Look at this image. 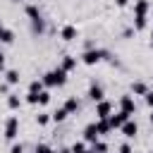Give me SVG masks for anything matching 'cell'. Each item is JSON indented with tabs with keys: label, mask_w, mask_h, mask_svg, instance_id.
<instances>
[{
	"label": "cell",
	"mask_w": 153,
	"mask_h": 153,
	"mask_svg": "<svg viewBox=\"0 0 153 153\" xmlns=\"http://www.w3.org/2000/svg\"><path fill=\"white\" fill-rule=\"evenodd\" d=\"M67 74H69V72H65L62 67H55V69L45 72V74L41 76V81H43V86H48V88L65 86V84H67Z\"/></svg>",
	"instance_id": "cell-1"
},
{
	"label": "cell",
	"mask_w": 153,
	"mask_h": 153,
	"mask_svg": "<svg viewBox=\"0 0 153 153\" xmlns=\"http://www.w3.org/2000/svg\"><path fill=\"white\" fill-rule=\"evenodd\" d=\"M146 19H148V0H134V29L136 31L146 29Z\"/></svg>",
	"instance_id": "cell-2"
},
{
	"label": "cell",
	"mask_w": 153,
	"mask_h": 153,
	"mask_svg": "<svg viewBox=\"0 0 153 153\" xmlns=\"http://www.w3.org/2000/svg\"><path fill=\"white\" fill-rule=\"evenodd\" d=\"M103 57H108V53H105V50H98V48H86V50L81 53V57H79V60H81L84 65L93 67V65H98Z\"/></svg>",
	"instance_id": "cell-3"
},
{
	"label": "cell",
	"mask_w": 153,
	"mask_h": 153,
	"mask_svg": "<svg viewBox=\"0 0 153 153\" xmlns=\"http://www.w3.org/2000/svg\"><path fill=\"white\" fill-rule=\"evenodd\" d=\"M19 136V117H7V122H5V139L7 141H14Z\"/></svg>",
	"instance_id": "cell-4"
},
{
	"label": "cell",
	"mask_w": 153,
	"mask_h": 153,
	"mask_svg": "<svg viewBox=\"0 0 153 153\" xmlns=\"http://www.w3.org/2000/svg\"><path fill=\"white\" fill-rule=\"evenodd\" d=\"M110 115H112V103L105 100V98L98 100V103H96V120H108Z\"/></svg>",
	"instance_id": "cell-5"
},
{
	"label": "cell",
	"mask_w": 153,
	"mask_h": 153,
	"mask_svg": "<svg viewBox=\"0 0 153 153\" xmlns=\"http://www.w3.org/2000/svg\"><path fill=\"white\" fill-rule=\"evenodd\" d=\"M129 117H131V115H127L124 110H117V112H112V115L108 117V124H110V129H120Z\"/></svg>",
	"instance_id": "cell-6"
},
{
	"label": "cell",
	"mask_w": 153,
	"mask_h": 153,
	"mask_svg": "<svg viewBox=\"0 0 153 153\" xmlns=\"http://www.w3.org/2000/svg\"><path fill=\"white\" fill-rule=\"evenodd\" d=\"M120 131H122V136H124V139H134V136L139 134V124H136V122L129 117V120H127V122L120 127Z\"/></svg>",
	"instance_id": "cell-7"
},
{
	"label": "cell",
	"mask_w": 153,
	"mask_h": 153,
	"mask_svg": "<svg viewBox=\"0 0 153 153\" xmlns=\"http://www.w3.org/2000/svg\"><path fill=\"white\" fill-rule=\"evenodd\" d=\"M120 110H124L127 115H134V112H136V103H134V98H131L129 93H124V96L120 98Z\"/></svg>",
	"instance_id": "cell-8"
},
{
	"label": "cell",
	"mask_w": 153,
	"mask_h": 153,
	"mask_svg": "<svg viewBox=\"0 0 153 153\" xmlns=\"http://www.w3.org/2000/svg\"><path fill=\"white\" fill-rule=\"evenodd\" d=\"M98 139H100V134H98L96 122L86 124V127H84V141H86V143H93V141H98Z\"/></svg>",
	"instance_id": "cell-9"
},
{
	"label": "cell",
	"mask_w": 153,
	"mask_h": 153,
	"mask_svg": "<svg viewBox=\"0 0 153 153\" xmlns=\"http://www.w3.org/2000/svg\"><path fill=\"white\" fill-rule=\"evenodd\" d=\"M76 26H72V24H67V26H62L60 29V38L65 41V43H72V41H76Z\"/></svg>",
	"instance_id": "cell-10"
},
{
	"label": "cell",
	"mask_w": 153,
	"mask_h": 153,
	"mask_svg": "<svg viewBox=\"0 0 153 153\" xmlns=\"http://www.w3.org/2000/svg\"><path fill=\"white\" fill-rule=\"evenodd\" d=\"M88 98H91L93 103L103 100V98H105V91H103V86H100V84H91V86H88Z\"/></svg>",
	"instance_id": "cell-11"
},
{
	"label": "cell",
	"mask_w": 153,
	"mask_h": 153,
	"mask_svg": "<svg viewBox=\"0 0 153 153\" xmlns=\"http://www.w3.org/2000/svg\"><path fill=\"white\" fill-rule=\"evenodd\" d=\"M76 62H79V57H74V55H65V57H62V65H60V67H62L65 72H72V69L76 67Z\"/></svg>",
	"instance_id": "cell-12"
},
{
	"label": "cell",
	"mask_w": 153,
	"mask_h": 153,
	"mask_svg": "<svg viewBox=\"0 0 153 153\" xmlns=\"http://www.w3.org/2000/svg\"><path fill=\"white\" fill-rule=\"evenodd\" d=\"M62 108H65L69 115H74V112L79 110V98H76V96H69V98L65 100V105H62Z\"/></svg>",
	"instance_id": "cell-13"
},
{
	"label": "cell",
	"mask_w": 153,
	"mask_h": 153,
	"mask_svg": "<svg viewBox=\"0 0 153 153\" xmlns=\"http://www.w3.org/2000/svg\"><path fill=\"white\" fill-rule=\"evenodd\" d=\"M14 43V31L12 29H2L0 31V45H10Z\"/></svg>",
	"instance_id": "cell-14"
},
{
	"label": "cell",
	"mask_w": 153,
	"mask_h": 153,
	"mask_svg": "<svg viewBox=\"0 0 153 153\" xmlns=\"http://www.w3.org/2000/svg\"><path fill=\"white\" fill-rule=\"evenodd\" d=\"M19 79H22V76H19V72H17V69H7V72H5V81H7L10 86L19 84Z\"/></svg>",
	"instance_id": "cell-15"
},
{
	"label": "cell",
	"mask_w": 153,
	"mask_h": 153,
	"mask_svg": "<svg viewBox=\"0 0 153 153\" xmlns=\"http://www.w3.org/2000/svg\"><path fill=\"white\" fill-rule=\"evenodd\" d=\"M19 105H22V98H19L17 93H10V96H7V108H10V110H19Z\"/></svg>",
	"instance_id": "cell-16"
},
{
	"label": "cell",
	"mask_w": 153,
	"mask_h": 153,
	"mask_svg": "<svg viewBox=\"0 0 153 153\" xmlns=\"http://www.w3.org/2000/svg\"><path fill=\"white\" fill-rule=\"evenodd\" d=\"M67 117H69V112H67L65 108H57V110H55V112L50 115V120H53V122H65Z\"/></svg>",
	"instance_id": "cell-17"
},
{
	"label": "cell",
	"mask_w": 153,
	"mask_h": 153,
	"mask_svg": "<svg viewBox=\"0 0 153 153\" xmlns=\"http://www.w3.org/2000/svg\"><path fill=\"white\" fill-rule=\"evenodd\" d=\"M26 17H29L31 22H38V19H41V10H38L36 5H29V7H26Z\"/></svg>",
	"instance_id": "cell-18"
},
{
	"label": "cell",
	"mask_w": 153,
	"mask_h": 153,
	"mask_svg": "<svg viewBox=\"0 0 153 153\" xmlns=\"http://www.w3.org/2000/svg\"><path fill=\"white\" fill-rule=\"evenodd\" d=\"M146 91H148V86H146L143 81H134V84H131V93H134V96H143Z\"/></svg>",
	"instance_id": "cell-19"
},
{
	"label": "cell",
	"mask_w": 153,
	"mask_h": 153,
	"mask_svg": "<svg viewBox=\"0 0 153 153\" xmlns=\"http://www.w3.org/2000/svg\"><path fill=\"white\" fill-rule=\"evenodd\" d=\"M91 151H93V153H108V143L98 139V141H93V143H91Z\"/></svg>",
	"instance_id": "cell-20"
},
{
	"label": "cell",
	"mask_w": 153,
	"mask_h": 153,
	"mask_svg": "<svg viewBox=\"0 0 153 153\" xmlns=\"http://www.w3.org/2000/svg\"><path fill=\"white\" fill-rule=\"evenodd\" d=\"M96 127H98V134H100V136L112 131V129H110V124H108V120H98V122H96Z\"/></svg>",
	"instance_id": "cell-21"
},
{
	"label": "cell",
	"mask_w": 153,
	"mask_h": 153,
	"mask_svg": "<svg viewBox=\"0 0 153 153\" xmlns=\"http://www.w3.org/2000/svg\"><path fill=\"white\" fill-rule=\"evenodd\" d=\"M29 91H31V93H41V91H43V81H41V79H33V81L29 84Z\"/></svg>",
	"instance_id": "cell-22"
},
{
	"label": "cell",
	"mask_w": 153,
	"mask_h": 153,
	"mask_svg": "<svg viewBox=\"0 0 153 153\" xmlns=\"http://www.w3.org/2000/svg\"><path fill=\"white\" fill-rule=\"evenodd\" d=\"M36 122H38L41 127H45V124L50 122V112H38V115H36Z\"/></svg>",
	"instance_id": "cell-23"
},
{
	"label": "cell",
	"mask_w": 153,
	"mask_h": 153,
	"mask_svg": "<svg viewBox=\"0 0 153 153\" xmlns=\"http://www.w3.org/2000/svg\"><path fill=\"white\" fill-rule=\"evenodd\" d=\"M33 153H57V151H55V148H50L48 143H38V146L33 148Z\"/></svg>",
	"instance_id": "cell-24"
},
{
	"label": "cell",
	"mask_w": 153,
	"mask_h": 153,
	"mask_svg": "<svg viewBox=\"0 0 153 153\" xmlns=\"http://www.w3.org/2000/svg\"><path fill=\"white\" fill-rule=\"evenodd\" d=\"M69 148H72V153H84V151H86V143H84V141H74Z\"/></svg>",
	"instance_id": "cell-25"
},
{
	"label": "cell",
	"mask_w": 153,
	"mask_h": 153,
	"mask_svg": "<svg viewBox=\"0 0 153 153\" xmlns=\"http://www.w3.org/2000/svg\"><path fill=\"white\" fill-rule=\"evenodd\" d=\"M48 103H50V93L48 91H41L38 93V105H48Z\"/></svg>",
	"instance_id": "cell-26"
},
{
	"label": "cell",
	"mask_w": 153,
	"mask_h": 153,
	"mask_svg": "<svg viewBox=\"0 0 153 153\" xmlns=\"http://www.w3.org/2000/svg\"><path fill=\"white\" fill-rule=\"evenodd\" d=\"M26 103H29V105H38V93H31V91H29V93H26Z\"/></svg>",
	"instance_id": "cell-27"
},
{
	"label": "cell",
	"mask_w": 153,
	"mask_h": 153,
	"mask_svg": "<svg viewBox=\"0 0 153 153\" xmlns=\"http://www.w3.org/2000/svg\"><path fill=\"white\" fill-rule=\"evenodd\" d=\"M143 100H146V105H148V108L153 110V91H151V88H148V91L143 93Z\"/></svg>",
	"instance_id": "cell-28"
},
{
	"label": "cell",
	"mask_w": 153,
	"mask_h": 153,
	"mask_svg": "<svg viewBox=\"0 0 153 153\" xmlns=\"http://www.w3.org/2000/svg\"><path fill=\"white\" fill-rule=\"evenodd\" d=\"M10 153H24V146H22V143H14V146L10 148Z\"/></svg>",
	"instance_id": "cell-29"
},
{
	"label": "cell",
	"mask_w": 153,
	"mask_h": 153,
	"mask_svg": "<svg viewBox=\"0 0 153 153\" xmlns=\"http://www.w3.org/2000/svg\"><path fill=\"white\" fill-rule=\"evenodd\" d=\"M120 153H131V146H129V143H122V146H120Z\"/></svg>",
	"instance_id": "cell-30"
},
{
	"label": "cell",
	"mask_w": 153,
	"mask_h": 153,
	"mask_svg": "<svg viewBox=\"0 0 153 153\" xmlns=\"http://www.w3.org/2000/svg\"><path fill=\"white\" fill-rule=\"evenodd\" d=\"M115 5H117V7H127V5H129V0H115Z\"/></svg>",
	"instance_id": "cell-31"
},
{
	"label": "cell",
	"mask_w": 153,
	"mask_h": 153,
	"mask_svg": "<svg viewBox=\"0 0 153 153\" xmlns=\"http://www.w3.org/2000/svg\"><path fill=\"white\" fill-rule=\"evenodd\" d=\"M0 69H5V53L0 50Z\"/></svg>",
	"instance_id": "cell-32"
},
{
	"label": "cell",
	"mask_w": 153,
	"mask_h": 153,
	"mask_svg": "<svg viewBox=\"0 0 153 153\" xmlns=\"http://www.w3.org/2000/svg\"><path fill=\"white\" fill-rule=\"evenodd\" d=\"M57 153H72V148H60Z\"/></svg>",
	"instance_id": "cell-33"
},
{
	"label": "cell",
	"mask_w": 153,
	"mask_h": 153,
	"mask_svg": "<svg viewBox=\"0 0 153 153\" xmlns=\"http://www.w3.org/2000/svg\"><path fill=\"white\" fill-rule=\"evenodd\" d=\"M148 122H151V127H153V110H151V115H148Z\"/></svg>",
	"instance_id": "cell-34"
},
{
	"label": "cell",
	"mask_w": 153,
	"mask_h": 153,
	"mask_svg": "<svg viewBox=\"0 0 153 153\" xmlns=\"http://www.w3.org/2000/svg\"><path fill=\"white\" fill-rule=\"evenodd\" d=\"M2 29H5V24H2V19H0V31H2Z\"/></svg>",
	"instance_id": "cell-35"
},
{
	"label": "cell",
	"mask_w": 153,
	"mask_h": 153,
	"mask_svg": "<svg viewBox=\"0 0 153 153\" xmlns=\"http://www.w3.org/2000/svg\"><path fill=\"white\" fill-rule=\"evenodd\" d=\"M84 153H93V151H91V148H86V151H84Z\"/></svg>",
	"instance_id": "cell-36"
},
{
	"label": "cell",
	"mask_w": 153,
	"mask_h": 153,
	"mask_svg": "<svg viewBox=\"0 0 153 153\" xmlns=\"http://www.w3.org/2000/svg\"><path fill=\"white\" fill-rule=\"evenodd\" d=\"M151 45H153V31H151Z\"/></svg>",
	"instance_id": "cell-37"
},
{
	"label": "cell",
	"mask_w": 153,
	"mask_h": 153,
	"mask_svg": "<svg viewBox=\"0 0 153 153\" xmlns=\"http://www.w3.org/2000/svg\"><path fill=\"white\" fill-rule=\"evenodd\" d=\"M14 2H26V0H14Z\"/></svg>",
	"instance_id": "cell-38"
}]
</instances>
